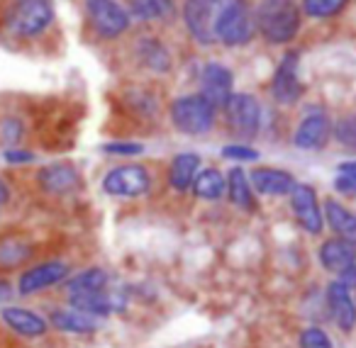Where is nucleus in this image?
<instances>
[{"label":"nucleus","mask_w":356,"mask_h":348,"mask_svg":"<svg viewBox=\"0 0 356 348\" xmlns=\"http://www.w3.org/2000/svg\"><path fill=\"white\" fill-rule=\"evenodd\" d=\"M254 22L268 44H288L300 32V8L296 0H259Z\"/></svg>","instance_id":"nucleus-1"},{"label":"nucleus","mask_w":356,"mask_h":348,"mask_svg":"<svg viewBox=\"0 0 356 348\" xmlns=\"http://www.w3.org/2000/svg\"><path fill=\"white\" fill-rule=\"evenodd\" d=\"M257 22L244 0H220V15L215 37L225 47H244L254 40Z\"/></svg>","instance_id":"nucleus-2"},{"label":"nucleus","mask_w":356,"mask_h":348,"mask_svg":"<svg viewBox=\"0 0 356 348\" xmlns=\"http://www.w3.org/2000/svg\"><path fill=\"white\" fill-rule=\"evenodd\" d=\"M215 117H218V108L205 98L203 93L184 95L171 103V122L178 132L198 137L213 129Z\"/></svg>","instance_id":"nucleus-3"},{"label":"nucleus","mask_w":356,"mask_h":348,"mask_svg":"<svg viewBox=\"0 0 356 348\" xmlns=\"http://www.w3.org/2000/svg\"><path fill=\"white\" fill-rule=\"evenodd\" d=\"M218 15H220V0H186L184 3L186 30L203 47H210L218 42V37H215Z\"/></svg>","instance_id":"nucleus-4"},{"label":"nucleus","mask_w":356,"mask_h":348,"mask_svg":"<svg viewBox=\"0 0 356 348\" xmlns=\"http://www.w3.org/2000/svg\"><path fill=\"white\" fill-rule=\"evenodd\" d=\"M103 190L113 197H142L152 190V176L139 163H122L108 171L103 178Z\"/></svg>","instance_id":"nucleus-5"},{"label":"nucleus","mask_w":356,"mask_h":348,"mask_svg":"<svg viewBox=\"0 0 356 348\" xmlns=\"http://www.w3.org/2000/svg\"><path fill=\"white\" fill-rule=\"evenodd\" d=\"M86 13L95 35L103 40H115L129 27V13L118 0H86Z\"/></svg>","instance_id":"nucleus-6"},{"label":"nucleus","mask_w":356,"mask_h":348,"mask_svg":"<svg viewBox=\"0 0 356 348\" xmlns=\"http://www.w3.org/2000/svg\"><path fill=\"white\" fill-rule=\"evenodd\" d=\"M225 119L229 129L242 137H254L261 127V105L249 93H232V98L225 105Z\"/></svg>","instance_id":"nucleus-7"},{"label":"nucleus","mask_w":356,"mask_h":348,"mask_svg":"<svg viewBox=\"0 0 356 348\" xmlns=\"http://www.w3.org/2000/svg\"><path fill=\"white\" fill-rule=\"evenodd\" d=\"M291 207L293 215H296L298 224L307 231V234L317 236L325 229V215L320 210V202H317V192L307 183H296L291 192Z\"/></svg>","instance_id":"nucleus-8"},{"label":"nucleus","mask_w":356,"mask_h":348,"mask_svg":"<svg viewBox=\"0 0 356 348\" xmlns=\"http://www.w3.org/2000/svg\"><path fill=\"white\" fill-rule=\"evenodd\" d=\"M54 20V8L49 0H25L17 8L15 17H13V27H15L17 37H37L47 30Z\"/></svg>","instance_id":"nucleus-9"},{"label":"nucleus","mask_w":356,"mask_h":348,"mask_svg":"<svg viewBox=\"0 0 356 348\" xmlns=\"http://www.w3.org/2000/svg\"><path fill=\"white\" fill-rule=\"evenodd\" d=\"M298 59L296 51H288L278 64L276 74L271 81V95L278 105H296L302 95V83L298 76Z\"/></svg>","instance_id":"nucleus-10"},{"label":"nucleus","mask_w":356,"mask_h":348,"mask_svg":"<svg viewBox=\"0 0 356 348\" xmlns=\"http://www.w3.org/2000/svg\"><path fill=\"white\" fill-rule=\"evenodd\" d=\"M327 304H330L332 319L344 333H351L356 329V295L354 288L344 285L341 280H332L327 285Z\"/></svg>","instance_id":"nucleus-11"},{"label":"nucleus","mask_w":356,"mask_h":348,"mask_svg":"<svg viewBox=\"0 0 356 348\" xmlns=\"http://www.w3.org/2000/svg\"><path fill=\"white\" fill-rule=\"evenodd\" d=\"M330 139H332V119L322 110L307 113L300 119V124H298L296 134H293V144L298 149H305V151H317Z\"/></svg>","instance_id":"nucleus-12"},{"label":"nucleus","mask_w":356,"mask_h":348,"mask_svg":"<svg viewBox=\"0 0 356 348\" xmlns=\"http://www.w3.org/2000/svg\"><path fill=\"white\" fill-rule=\"evenodd\" d=\"M66 275H69V265L61 260H47V263L25 270L17 280V290H20V295H35L59 285L61 280H66Z\"/></svg>","instance_id":"nucleus-13"},{"label":"nucleus","mask_w":356,"mask_h":348,"mask_svg":"<svg viewBox=\"0 0 356 348\" xmlns=\"http://www.w3.org/2000/svg\"><path fill=\"white\" fill-rule=\"evenodd\" d=\"M200 93L218 110L225 108L232 98V71L222 64H208L200 74Z\"/></svg>","instance_id":"nucleus-14"},{"label":"nucleus","mask_w":356,"mask_h":348,"mask_svg":"<svg viewBox=\"0 0 356 348\" xmlns=\"http://www.w3.org/2000/svg\"><path fill=\"white\" fill-rule=\"evenodd\" d=\"M317 254H320L322 268L332 275H341L344 270L356 265V246L346 239H339V236H332V239L322 241Z\"/></svg>","instance_id":"nucleus-15"},{"label":"nucleus","mask_w":356,"mask_h":348,"mask_svg":"<svg viewBox=\"0 0 356 348\" xmlns=\"http://www.w3.org/2000/svg\"><path fill=\"white\" fill-rule=\"evenodd\" d=\"M249 181H252L254 192L266 197H283L291 195L293 188H296V178L288 171H281V168H254L249 173Z\"/></svg>","instance_id":"nucleus-16"},{"label":"nucleus","mask_w":356,"mask_h":348,"mask_svg":"<svg viewBox=\"0 0 356 348\" xmlns=\"http://www.w3.org/2000/svg\"><path fill=\"white\" fill-rule=\"evenodd\" d=\"M42 190H47L49 195H66V192L76 190L81 185V176L71 163H54L47 166L37 173Z\"/></svg>","instance_id":"nucleus-17"},{"label":"nucleus","mask_w":356,"mask_h":348,"mask_svg":"<svg viewBox=\"0 0 356 348\" xmlns=\"http://www.w3.org/2000/svg\"><path fill=\"white\" fill-rule=\"evenodd\" d=\"M0 317H3V322H6L13 331L25 338L42 336V333H47V326H49L44 317H40V314H35L32 309H25V307H3Z\"/></svg>","instance_id":"nucleus-18"},{"label":"nucleus","mask_w":356,"mask_h":348,"mask_svg":"<svg viewBox=\"0 0 356 348\" xmlns=\"http://www.w3.org/2000/svg\"><path fill=\"white\" fill-rule=\"evenodd\" d=\"M69 302L74 309H79V312H83V314H90V317H108V314L118 312V309L122 307L118 295L108 292V290L74 295V297H69Z\"/></svg>","instance_id":"nucleus-19"},{"label":"nucleus","mask_w":356,"mask_h":348,"mask_svg":"<svg viewBox=\"0 0 356 348\" xmlns=\"http://www.w3.org/2000/svg\"><path fill=\"white\" fill-rule=\"evenodd\" d=\"M322 215H325L327 224L332 226V231H334L339 239H346L356 246V215L354 212L346 210L341 202L327 200L325 205H322Z\"/></svg>","instance_id":"nucleus-20"},{"label":"nucleus","mask_w":356,"mask_h":348,"mask_svg":"<svg viewBox=\"0 0 356 348\" xmlns=\"http://www.w3.org/2000/svg\"><path fill=\"white\" fill-rule=\"evenodd\" d=\"M200 171V156L198 154H178L176 158L168 166V183H171L173 190L184 192L193 185L195 176Z\"/></svg>","instance_id":"nucleus-21"},{"label":"nucleus","mask_w":356,"mask_h":348,"mask_svg":"<svg viewBox=\"0 0 356 348\" xmlns=\"http://www.w3.org/2000/svg\"><path fill=\"white\" fill-rule=\"evenodd\" d=\"M49 322L56 331H64V333H93L98 329L95 317L79 312V309H54Z\"/></svg>","instance_id":"nucleus-22"},{"label":"nucleus","mask_w":356,"mask_h":348,"mask_svg":"<svg viewBox=\"0 0 356 348\" xmlns=\"http://www.w3.org/2000/svg\"><path fill=\"white\" fill-rule=\"evenodd\" d=\"M227 192H229L232 205L242 207V210H247V212L257 210V197H254V188H252V181H249V173H244L239 166L227 173Z\"/></svg>","instance_id":"nucleus-23"},{"label":"nucleus","mask_w":356,"mask_h":348,"mask_svg":"<svg viewBox=\"0 0 356 348\" xmlns=\"http://www.w3.org/2000/svg\"><path fill=\"white\" fill-rule=\"evenodd\" d=\"M227 190V178L218 171V168H205L198 171L193 181V192L200 200H220Z\"/></svg>","instance_id":"nucleus-24"},{"label":"nucleus","mask_w":356,"mask_h":348,"mask_svg":"<svg viewBox=\"0 0 356 348\" xmlns=\"http://www.w3.org/2000/svg\"><path fill=\"white\" fill-rule=\"evenodd\" d=\"M108 283H110V275L103 268H88L83 273H76L66 283V292H69V297L83 292H98V290H108Z\"/></svg>","instance_id":"nucleus-25"},{"label":"nucleus","mask_w":356,"mask_h":348,"mask_svg":"<svg viewBox=\"0 0 356 348\" xmlns=\"http://www.w3.org/2000/svg\"><path fill=\"white\" fill-rule=\"evenodd\" d=\"M139 56H142V64L154 74H166L171 69V56H168L166 47L154 37H144L139 42Z\"/></svg>","instance_id":"nucleus-26"},{"label":"nucleus","mask_w":356,"mask_h":348,"mask_svg":"<svg viewBox=\"0 0 356 348\" xmlns=\"http://www.w3.org/2000/svg\"><path fill=\"white\" fill-rule=\"evenodd\" d=\"M132 13L144 22L166 20L173 13V3L171 0H132Z\"/></svg>","instance_id":"nucleus-27"},{"label":"nucleus","mask_w":356,"mask_h":348,"mask_svg":"<svg viewBox=\"0 0 356 348\" xmlns=\"http://www.w3.org/2000/svg\"><path fill=\"white\" fill-rule=\"evenodd\" d=\"M32 256V249L27 246V241L10 236V239L0 241V265L3 268H15L22 260H27Z\"/></svg>","instance_id":"nucleus-28"},{"label":"nucleus","mask_w":356,"mask_h":348,"mask_svg":"<svg viewBox=\"0 0 356 348\" xmlns=\"http://www.w3.org/2000/svg\"><path fill=\"white\" fill-rule=\"evenodd\" d=\"M349 0H302V10L307 17L315 20H327V17L337 15Z\"/></svg>","instance_id":"nucleus-29"},{"label":"nucleus","mask_w":356,"mask_h":348,"mask_svg":"<svg viewBox=\"0 0 356 348\" xmlns=\"http://www.w3.org/2000/svg\"><path fill=\"white\" fill-rule=\"evenodd\" d=\"M332 134H334L337 144L356 151V115H346V117L337 119V122L332 124Z\"/></svg>","instance_id":"nucleus-30"},{"label":"nucleus","mask_w":356,"mask_h":348,"mask_svg":"<svg viewBox=\"0 0 356 348\" xmlns=\"http://www.w3.org/2000/svg\"><path fill=\"white\" fill-rule=\"evenodd\" d=\"M300 348H334L325 331L320 326H310L300 333Z\"/></svg>","instance_id":"nucleus-31"},{"label":"nucleus","mask_w":356,"mask_h":348,"mask_svg":"<svg viewBox=\"0 0 356 348\" xmlns=\"http://www.w3.org/2000/svg\"><path fill=\"white\" fill-rule=\"evenodd\" d=\"M222 156L229 158V161H257L259 151L247 144H229V147L222 149Z\"/></svg>","instance_id":"nucleus-32"},{"label":"nucleus","mask_w":356,"mask_h":348,"mask_svg":"<svg viewBox=\"0 0 356 348\" xmlns=\"http://www.w3.org/2000/svg\"><path fill=\"white\" fill-rule=\"evenodd\" d=\"M103 151L113 154V156H139L144 151V147L137 142H110L103 147Z\"/></svg>","instance_id":"nucleus-33"},{"label":"nucleus","mask_w":356,"mask_h":348,"mask_svg":"<svg viewBox=\"0 0 356 348\" xmlns=\"http://www.w3.org/2000/svg\"><path fill=\"white\" fill-rule=\"evenodd\" d=\"M6 161L8 163H32L35 161V154L20 151V149H10V151H6Z\"/></svg>","instance_id":"nucleus-34"},{"label":"nucleus","mask_w":356,"mask_h":348,"mask_svg":"<svg viewBox=\"0 0 356 348\" xmlns=\"http://www.w3.org/2000/svg\"><path fill=\"white\" fill-rule=\"evenodd\" d=\"M337 171H339V176L349 178V181L356 185V161H341L339 166H337Z\"/></svg>","instance_id":"nucleus-35"},{"label":"nucleus","mask_w":356,"mask_h":348,"mask_svg":"<svg viewBox=\"0 0 356 348\" xmlns=\"http://www.w3.org/2000/svg\"><path fill=\"white\" fill-rule=\"evenodd\" d=\"M13 295H15V292H13V285L8 283V280H0V304L8 302Z\"/></svg>","instance_id":"nucleus-36"},{"label":"nucleus","mask_w":356,"mask_h":348,"mask_svg":"<svg viewBox=\"0 0 356 348\" xmlns=\"http://www.w3.org/2000/svg\"><path fill=\"white\" fill-rule=\"evenodd\" d=\"M8 195H10V192H8V185L3 181H0V205H6L8 202Z\"/></svg>","instance_id":"nucleus-37"}]
</instances>
